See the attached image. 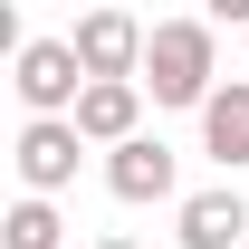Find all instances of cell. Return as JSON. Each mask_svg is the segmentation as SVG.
Returning a JSON list of instances; mask_svg holds the SVG:
<instances>
[{"label": "cell", "mask_w": 249, "mask_h": 249, "mask_svg": "<svg viewBox=\"0 0 249 249\" xmlns=\"http://www.w3.org/2000/svg\"><path fill=\"white\" fill-rule=\"evenodd\" d=\"M144 87L154 106H211V19H163L154 48H144Z\"/></svg>", "instance_id": "cell-1"}, {"label": "cell", "mask_w": 249, "mask_h": 249, "mask_svg": "<svg viewBox=\"0 0 249 249\" xmlns=\"http://www.w3.org/2000/svg\"><path fill=\"white\" fill-rule=\"evenodd\" d=\"M67 48H77V67H87V87H144V48H154V29H144L134 10H87Z\"/></svg>", "instance_id": "cell-2"}, {"label": "cell", "mask_w": 249, "mask_h": 249, "mask_svg": "<svg viewBox=\"0 0 249 249\" xmlns=\"http://www.w3.org/2000/svg\"><path fill=\"white\" fill-rule=\"evenodd\" d=\"M10 87H19V106H29L38 124H67V115H77V96H87V67H77V48H67V38H29Z\"/></svg>", "instance_id": "cell-3"}, {"label": "cell", "mask_w": 249, "mask_h": 249, "mask_svg": "<svg viewBox=\"0 0 249 249\" xmlns=\"http://www.w3.org/2000/svg\"><path fill=\"white\" fill-rule=\"evenodd\" d=\"M77 144H87L77 124H38V115H29V124H19V144H10V163H19V182L48 201V192L77 182Z\"/></svg>", "instance_id": "cell-4"}, {"label": "cell", "mask_w": 249, "mask_h": 249, "mask_svg": "<svg viewBox=\"0 0 249 249\" xmlns=\"http://www.w3.org/2000/svg\"><path fill=\"white\" fill-rule=\"evenodd\" d=\"M106 192L115 201H173V144L134 134L124 154H106Z\"/></svg>", "instance_id": "cell-5"}, {"label": "cell", "mask_w": 249, "mask_h": 249, "mask_svg": "<svg viewBox=\"0 0 249 249\" xmlns=\"http://www.w3.org/2000/svg\"><path fill=\"white\" fill-rule=\"evenodd\" d=\"M134 115H144V87H87L67 124H77L87 144H106V154H124V144H134Z\"/></svg>", "instance_id": "cell-6"}, {"label": "cell", "mask_w": 249, "mask_h": 249, "mask_svg": "<svg viewBox=\"0 0 249 249\" xmlns=\"http://www.w3.org/2000/svg\"><path fill=\"white\" fill-rule=\"evenodd\" d=\"M240 240H249L240 192H192L182 201V249H240Z\"/></svg>", "instance_id": "cell-7"}, {"label": "cell", "mask_w": 249, "mask_h": 249, "mask_svg": "<svg viewBox=\"0 0 249 249\" xmlns=\"http://www.w3.org/2000/svg\"><path fill=\"white\" fill-rule=\"evenodd\" d=\"M201 144H211V154L230 163V173L249 163V77H230V87H220L211 106H201Z\"/></svg>", "instance_id": "cell-8"}, {"label": "cell", "mask_w": 249, "mask_h": 249, "mask_svg": "<svg viewBox=\"0 0 249 249\" xmlns=\"http://www.w3.org/2000/svg\"><path fill=\"white\" fill-rule=\"evenodd\" d=\"M58 240H67L58 201H38V192H19V201H10V220H0V249H58Z\"/></svg>", "instance_id": "cell-9"}, {"label": "cell", "mask_w": 249, "mask_h": 249, "mask_svg": "<svg viewBox=\"0 0 249 249\" xmlns=\"http://www.w3.org/2000/svg\"><path fill=\"white\" fill-rule=\"evenodd\" d=\"M96 249H134V240H96Z\"/></svg>", "instance_id": "cell-10"}]
</instances>
